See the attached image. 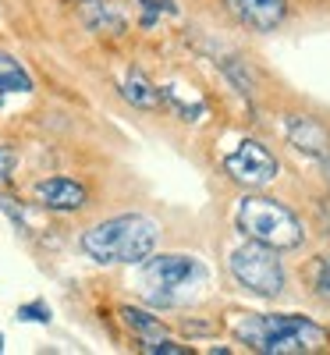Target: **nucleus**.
<instances>
[{
    "label": "nucleus",
    "mask_w": 330,
    "mask_h": 355,
    "mask_svg": "<svg viewBox=\"0 0 330 355\" xmlns=\"http://www.w3.org/2000/svg\"><path fill=\"white\" fill-rule=\"evenodd\" d=\"M0 352H4V334H0Z\"/></svg>",
    "instance_id": "obj_20"
},
{
    "label": "nucleus",
    "mask_w": 330,
    "mask_h": 355,
    "mask_svg": "<svg viewBox=\"0 0 330 355\" xmlns=\"http://www.w3.org/2000/svg\"><path fill=\"white\" fill-rule=\"evenodd\" d=\"M142 352H149V355H189V348H185V345H177V341H171V338L142 341Z\"/></svg>",
    "instance_id": "obj_15"
},
{
    "label": "nucleus",
    "mask_w": 330,
    "mask_h": 355,
    "mask_svg": "<svg viewBox=\"0 0 330 355\" xmlns=\"http://www.w3.org/2000/svg\"><path fill=\"white\" fill-rule=\"evenodd\" d=\"M327 182H330V160H327Z\"/></svg>",
    "instance_id": "obj_19"
},
{
    "label": "nucleus",
    "mask_w": 330,
    "mask_h": 355,
    "mask_svg": "<svg viewBox=\"0 0 330 355\" xmlns=\"http://www.w3.org/2000/svg\"><path fill=\"white\" fill-rule=\"evenodd\" d=\"M234 334L252 352H263V355H309V352L330 348V331L313 323L309 316H295V313L245 316L234 327Z\"/></svg>",
    "instance_id": "obj_1"
},
{
    "label": "nucleus",
    "mask_w": 330,
    "mask_h": 355,
    "mask_svg": "<svg viewBox=\"0 0 330 355\" xmlns=\"http://www.w3.org/2000/svg\"><path fill=\"white\" fill-rule=\"evenodd\" d=\"M18 320L50 323V306H46V302H25V306H18Z\"/></svg>",
    "instance_id": "obj_16"
},
{
    "label": "nucleus",
    "mask_w": 330,
    "mask_h": 355,
    "mask_svg": "<svg viewBox=\"0 0 330 355\" xmlns=\"http://www.w3.org/2000/svg\"><path fill=\"white\" fill-rule=\"evenodd\" d=\"M121 320L125 327L135 331L142 341H153V338H164V323L157 316H149L146 309H135V306H121Z\"/></svg>",
    "instance_id": "obj_12"
},
{
    "label": "nucleus",
    "mask_w": 330,
    "mask_h": 355,
    "mask_svg": "<svg viewBox=\"0 0 330 355\" xmlns=\"http://www.w3.org/2000/svg\"><path fill=\"white\" fill-rule=\"evenodd\" d=\"M0 89H8V93H33V78H28V71L4 50H0Z\"/></svg>",
    "instance_id": "obj_13"
},
{
    "label": "nucleus",
    "mask_w": 330,
    "mask_h": 355,
    "mask_svg": "<svg viewBox=\"0 0 330 355\" xmlns=\"http://www.w3.org/2000/svg\"><path fill=\"white\" fill-rule=\"evenodd\" d=\"M306 281L313 284V291L320 299H330V256H316L306 270Z\"/></svg>",
    "instance_id": "obj_14"
},
{
    "label": "nucleus",
    "mask_w": 330,
    "mask_h": 355,
    "mask_svg": "<svg viewBox=\"0 0 330 355\" xmlns=\"http://www.w3.org/2000/svg\"><path fill=\"white\" fill-rule=\"evenodd\" d=\"M15 164H18L15 150H11V146H0V182H8V178H11Z\"/></svg>",
    "instance_id": "obj_17"
},
{
    "label": "nucleus",
    "mask_w": 330,
    "mask_h": 355,
    "mask_svg": "<svg viewBox=\"0 0 330 355\" xmlns=\"http://www.w3.org/2000/svg\"><path fill=\"white\" fill-rule=\"evenodd\" d=\"M160 242V224L146 214H121L100 220L82 234V252L103 266L114 263H142Z\"/></svg>",
    "instance_id": "obj_2"
},
{
    "label": "nucleus",
    "mask_w": 330,
    "mask_h": 355,
    "mask_svg": "<svg viewBox=\"0 0 330 355\" xmlns=\"http://www.w3.org/2000/svg\"><path fill=\"white\" fill-rule=\"evenodd\" d=\"M33 196H36L40 206L57 210V214H75V210H82V206L89 202L85 185L75 182V178H43V182L33 185Z\"/></svg>",
    "instance_id": "obj_7"
},
{
    "label": "nucleus",
    "mask_w": 330,
    "mask_h": 355,
    "mask_svg": "<svg viewBox=\"0 0 330 355\" xmlns=\"http://www.w3.org/2000/svg\"><path fill=\"white\" fill-rule=\"evenodd\" d=\"M121 93H125L128 103H135V107H142V110H149V107L160 103V89L149 82L142 71H132V75L125 78V89H121Z\"/></svg>",
    "instance_id": "obj_11"
},
{
    "label": "nucleus",
    "mask_w": 330,
    "mask_h": 355,
    "mask_svg": "<svg viewBox=\"0 0 330 355\" xmlns=\"http://www.w3.org/2000/svg\"><path fill=\"white\" fill-rule=\"evenodd\" d=\"M238 227L245 239L263 242L270 249H298L306 242V227L295 217V210L274 196H245L238 202Z\"/></svg>",
    "instance_id": "obj_4"
},
{
    "label": "nucleus",
    "mask_w": 330,
    "mask_h": 355,
    "mask_svg": "<svg viewBox=\"0 0 330 355\" xmlns=\"http://www.w3.org/2000/svg\"><path fill=\"white\" fill-rule=\"evenodd\" d=\"M284 135H288V142L295 146L298 153L316 157V160H330V128L320 121V117H309V114L291 117Z\"/></svg>",
    "instance_id": "obj_8"
},
{
    "label": "nucleus",
    "mask_w": 330,
    "mask_h": 355,
    "mask_svg": "<svg viewBox=\"0 0 330 355\" xmlns=\"http://www.w3.org/2000/svg\"><path fill=\"white\" fill-rule=\"evenodd\" d=\"M231 277L238 288H245L259 299H277L284 291V266L277 259V249H270L263 242H252L231 252Z\"/></svg>",
    "instance_id": "obj_5"
},
{
    "label": "nucleus",
    "mask_w": 330,
    "mask_h": 355,
    "mask_svg": "<svg viewBox=\"0 0 330 355\" xmlns=\"http://www.w3.org/2000/svg\"><path fill=\"white\" fill-rule=\"evenodd\" d=\"M78 18L89 33H100V36H125V28H128L125 11L114 0H82Z\"/></svg>",
    "instance_id": "obj_10"
},
{
    "label": "nucleus",
    "mask_w": 330,
    "mask_h": 355,
    "mask_svg": "<svg viewBox=\"0 0 330 355\" xmlns=\"http://www.w3.org/2000/svg\"><path fill=\"white\" fill-rule=\"evenodd\" d=\"M8 103V89H0V107H4Z\"/></svg>",
    "instance_id": "obj_18"
},
{
    "label": "nucleus",
    "mask_w": 330,
    "mask_h": 355,
    "mask_svg": "<svg viewBox=\"0 0 330 355\" xmlns=\"http://www.w3.org/2000/svg\"><path fill=\"white\" fill-rule=\"evenodd\" d=\"M224 171H227L231 182H238V185H245V189H263V185H270V182L277 178L281 164H277V157L270 153L263 142L245 139V142H238L234 153L224 157Z\"/></svg>",
    "instance_id": "obj_6"
},
{
    "label": "nucleus",
    "mask_w": 330,
    "mask_h": 355,
    "mask_svg": "<svg viewBox=\"0 0 330 355\" xmlns=\"http://www.w3.org/2000/svg\"><path fill=\"white\" fill-rule=\"evenodd\" d=\"M142 295L149 306L157 309H174V306H185L189 299L206 288V266L196 256H182V252H160L153 256L149 252L142 259Z\"/></svg>",
    "instance_id": "obj_3"
},
{
    "label": "nucleus",
    "mask_w": 330,
    "mask_h": 355,
    "mask_svg": "<svg viewBox=\"0 0 330 355\" xmlns=\"http://www.w3.org/2000/svg\"><path fill=\"white\" fill-rule=\"evenodd\" d=\"M227 11L252 33H274L288 15V0H227Z\"/></svg>",
    "instance_id": "obj_9"
}]
</instances>
